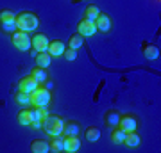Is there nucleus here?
Instances as JSON below:
<instances>
[{"label":"nucleus","mask_w":161,"mask_h":153,"mask_svg":"<svg viewBox=\"0 0 161 153\" xmlns=\"http://www.w3.org/2000/svg\"><path fill=\"white\" fill-rule=\"evenodd\" d=\"M38 85H40V84H38V82H36V80L32 79L31 75H27V77H23V79L18 82V91H22V93H27V94H31V93H32V91H34Z\"/></svg>","instance_id":"1a4fd4ad"},{"label":"nucleus","mask_w":161,"mask_h":153,"mask_svg":"<svg viewBox=\"0 0 161 153\" xmlns=\"http://www.w3.org/2000/svg\"><path fill=\"white\" fill-rule=\"evenodd\" d=\"M80 134V125L79 121H66L63 126V135L68 137V135H79Z\"/></svg>","instance_id":"ddd939ff"},{"label":"nucleus","mask_w":161,"mask_h":153,"mask_svg":"<svg viewBox=\"0 0 161 153\" xmlns=\"http://www.w3.org/2000/svg\"><path fill=\"white\" fill-rule=\"evenodd\" d=\"M118 121H120V112H116V110H108L106 112V125L108 126L115 128V126H118Z\"/></svg>","instance_id":"aec40b11"},{"label":"nucleus","mask_w":161,"mask_h":153,"mask_svg":"<svg viewBox=\"0 0 161 153\" xmlns=\"http://www.w3.org/2000/svg\"><path fill=\"white\" fill-rule=\"evenodd\" d=\"M63 126H64V121L61 116H48L45 119V123H43V128L50 137L63 135Z\"/></svg>","instance_id":"7ed1b4c3"},{"label":"nucleus","mask_w":161,"mask_h":153,"mask_svg":"<svg viewBox=\"0 0 161 153\" xmlns=\"http://www.w3.org/2000/svg\"><path fill=\"white\" fill-rule=\"evenodd\" d=\"M84 45V38L79 34H74V36H70V39H68V48H74V50H79L80 46Z\"/></svg>","instance_id":"a878e982"},{"label":"nucleus","mask_w":161,"mask_h":153,"mask_svg":"<svg viewBox=\"0 0 161 153\" xmlns=\"http://www.w3.org/2000/svg\"><path fill=\"white\" fill-rule=\"evenodd\" d=\"M50 89H47L45 85H38L32 93H31V105L32 107H48L50 103Z\"/></svg>","instance_id":"f03ea898"},{"label":"nucleus","mask_w":161,"mask_h":153,"mask_svg":"<svg viewBox=\"0 0 161 153\" xmlns=\"http://www.w3.org/2000/svg\"><path fill=\"white\" fill-rule=\"evenodd\" d=\"M63 55H64V59H66V61H75V59H77V50L68 48V46H66V50L63 52Z\"/></svg>","instance_id":"c85d7f7f"},{"label":"nucleus","mask_w":161,"mask_h":153,"mask_svg":"<svg viewBox=\"0 0 161 153\" xmlns=\"http://www.w3.org/2000/svg\"><path fill=\"white\" fill-rule=\"evenodd\" d=\"M14 102L20 103V105H25V107H29V105H31V94H27V93H22V91H18L16 94H14Z\"/></svg>","instance_id":"bb28decb"},{"label":"nucleus","mask_w":161,"mask_h":153,"mask_svg":"<svg viewBox=\"0 0 161 153\" xmlns=\"http://www.w3.org/2000/svg\"><path fill=\"white\" fill-rule=\"evenodd\" d=\"M124 137H125V132L122 130L120 126H115V128L111 130V142L122 144V142H124Z\"/></svg>","instance_id":"b1692460"},{"label":"nucleus","mask_w":161,"mask_h":153,"mask_svg":"<svg viewBox=\"0 0 161 153\" xmlns=\"http://www.w3.org/2000/svg\"><path fill=\"white\" fill-rule=\"evenodd\" d=\"M0 30H2V32H6V34H13L14 30H18L16 18H13V20H6V22H0Z\"/></svg>","instance_id":"412c9836"},{"label":"nucleus","mask_w":161,"mask_h":153,"mask_svg":"<svg viewBox=\"0 0 161 153\" xmlns=\"http://www.w3.org/2000/svg\"><path fill=\"white\" fill-rule=\"evenodd\" d=\"M31 110H32V119H41L43 123H45V119L50 116L48 110H47V107H32Z\"/></svg>","instance_id":"5701e85b"},{"label":"nucleus","mask_w":161,"mask_h":153,"mask_svg":"<svg viewBox=\"0 0 161 153\" xmlns=\"http://www.w3.org/2000/svg\"><path fill=\"white\" fill-rule=\"evenodd\" d=\"M18 123L22 126H31V123H32V110L31 109H23V110H20L16 116Z\"/></svg>","instance_id":"f3484780"},{"label":"nucleus","mask_w":161,"mask_h":153,"mask_svg":"<svg viewBox=\"0 0 161 153\" xmlns=\"http://www.w3.org/2000/svg\"><path fill=\"white\" fill-rule=\"evenodd\" d=\"M84 137L90 142H97L100 139V128H97V126H88L86 132H84Z\"/></svg>","instance_id":"4be33fe9"},{"label":"nucleus","mask_w":161,"mask_h":153,"mask_svg":"<svg viewBox=\"0 0 161 153\" xmlns=\"http://www.w3.org/2000/svg\"><path fill=\"white\" fill-rule=\"evenodd\" d=\"M48 43H50V39L45 34H41V32H38V34H34L31 38V45H32L34 52H47Z\"/></svg>","instance_id":"423d86ee"},{"label":"nucleus","mask_w":161,"mask_h":153,"mask_svg":"<svg viewBox=\"0 0 161 153\" xmlns=\"http://www.w3.org/2000/svg\"><path fill=\"white\" fill-rule=\"evenodd\" d=\"M79 148H80V139H79V135H68V137H64V141H63V151H66V153H75Z\"/></svg>","instance_id":"9d476101"},{"label":"nucleus","mask_w":161,"mask_h":153,"mask_svg":"<svg viewBox=\"0 0 161 153\" xmlns=\"http://www.w3.org/2000/svg\"><path fill=\"white\" fill-rule=\"evenodd\" d=\"M13 18H16V14L11 11V9H2L0 11V22H6V20H13Z\"/></svg>","instance_id":"cd10ccee"},{"label":"nucleus","mask_w":161,"mask_h":153,"mask_svg":"<svg viewBox=\"0 0 161 153\" xmlns=\"http://www.w3.org/2000/svg\"><path fill=\"white\" fill-rule=\"evenodd\" d=\"M41 85H45V87H47V89H52V87H54V84H52V80H50V79H48V80H47V82H45V84H41Z\"/></svg>","instance_id":"7c9ffc66"},{"label":"nucleus","mask_w":161,"mask_h":153,"mask_svg":"<svg viewBox=\"0 0 161 153\" xmlns=\"http://www.w3.org/2000/svg\"><path fill=\"white\" fill-rule=\"evenodd\" d=\"M63 141H64V135H54L48 141V148H50L52 153H61L63 151Z\"/></svg>","instance_id":"a211bd4d"},{"label":"nucleus","mask_w":161,"mask_h":153,"mask_svg":"<svg viewBox=\"0 0 161 153\" xmlns=\"http://www.w3.org/2000/svg\"><path fill=\"white\" fill-rule=\"evenodd\" d=\"M95 27H97V32H102V34L109 32L111 30V18L106 13H100L97 16V20H95Z\"/></svg>","instance_id":"6e6552de"},{"label":"nucleus","mask_w":161,"mask_h":153,"mask_svg":"<svg viewBox=\"0 0 161 153\" xmlns=\"http://www.w3.org/2000/svg\"><path fill=\"white\" fill-rule=\"evenodd\" d=\"M29 128H32V130H43V121L41 119H32Z\"/></svg>","instance_id":"c756f323"},{"label":"nucleus","mask_w":161,"mask_h":153,"mask_svg":"<svg viewBox=\"0 0 161 153\" xmlns=\"http://www.w3.org/2000/svg\"><path fill=\"white\" fill-rule=\"evenodd\" d=\"M34 59H36V66L45 68V69L48 68V66H50V63H52V55L48 54V52H36Z\"/></svg>","instance_id":"f8f14e48"},{"label":"nucleus","mask_w":161,"mask_h":153,"mask_svg":"<svg viewBox=\"0 0 161 153\" xmlns=\"http://www.w3.org/2000/svg\"><path fill=\"white\" fill-rule=\"evenodd\" d=\"M122 144H125V146L129 148H136L140 144V135L136 134V130L134 132H125V137H124V142Z\"/></svg>","instance_id":"6ab92c4d"},{"label":"nucleus","mask_w":161,"mask_h":153,"mask_svg":"<svg viewBox=\"0 0 161 153\" xmlns=\"http://www.w3.org/2000/svg\"><path fill=\"white\" fill-rule=\"evenodd\" d=\"M31 77L38 82V84H45L47 80H48V73L45 71V68H40V66H36V68L31 69Z\"/></svg>","instance_id":"2eb2a0df"},{"label":"nucleus","mask_w":161,"mask_h":153,"mask_svg":"<svg viewBox=\"0 0 161 153\" xmlns=\"http://www.w3.org/2000/svg\"><path fill=\"white\" fill-rule=\"evenodd\" d=\"M118 126H120L124 132H134L138 128V119L134 118L132 114H125V116H120V121H118Z\"/></svg>","instance_id":"0eeeda50"},{"label":"nucleus","mask_w":161,"mask_h":153,"mask_svg":"<svg viewBox=\"0 0 161 153\" xmlns=\"http://www.w3.org/2000/svg\"><path fill=\"white\" fill-rule=\"evenodd\" d=\"M11 43L20 52H27L29 48H32V45H31V36L25 30H14L11 34Z\"/></svg>","instance_id":"20e7f679"},{"label":"nucleus","mask_w":161,"mask_h":153,"mask_svg":"<svg viewBox=\"0 0 161 153\" xmlns=\"http://www.w3.org/2000/svg\"><path fill=\"white\" fill-rule=\"evenodd\" d=\"M77 30H79V36L82 38H92V36L97 34V27H95V22L92 20H86V18H82L77 25Z\"/></svg>","instance_id":"39448f33"},{"label":"nucleus","mask_w":161,"mask_h":153,"mask_svg":"<svg viewBox=\"0 0 161 153\" xmlns=\"http://www.w3.org/2000/svg\"><path fill=\"white\" fill-rule=\"evenodd\" d=\"M64 50H66V43H63L61 39L50 41V43H48V48H47V52H48L52 57H61Z\"/></svg>","instance_id":"9b49d317"},{"label":"nucleus","mask_w":161,"mask_h":153,"mask_svg":"<svg viewBox=\"0 0 161 153\" xmlns=\"http://www.w3.org/2000/svg\"><path fill=\"white\" fill-rule=\"evenodd\" d=\"M31 151L32 153H47V151H50L48 141H45V139H34V141L31 142Z\"/></svg>","instance_id":"4468645a"},{"label":"nucleus","mask_w":161,"mask_h":153,"mask_svg":"<svg viewBox=\"0 0 161 153\" xmlns=\"http://www.w3.org/2000/svg\"><path fill=\"white\" fill-rule=\"evenodd\" d=\"M100 14V9H98L97 6H86V9H84V18L86 20H92V22H95L97 20V16Z\"/></svg>","instance_id":"393cba45"},{"label":"nucleus","mask_w":161,"mask_h":153,"mask_svg":"<svg viewBox=\"0 0 161 153\" xmlns=\"http://www.w3.org/2000/svg\"><path fill=\"white\" fill-rule=\"evenodd\" d=\"M40 25V20L34 13L31 11H22L16 14V27L18 30H25V32H32Z\"/></svg>","instance_id":"f257e3e1"},{"label":"nucleus","mask_w":161,"mask_h":153,"mask_svg":"<svg viewBox=\"0 0 161 153\" xmlns=\"http://www.w3.org/2000/svg\"><path fill=\"white\" fill-rule=\"evenodd\" d=\"M142 54H143V57H147L149 61H154V59H158V57H159V48L147 43V45L142 46Z\"/></svg>","instance_id":"dca6fc26"}]
</instances>
